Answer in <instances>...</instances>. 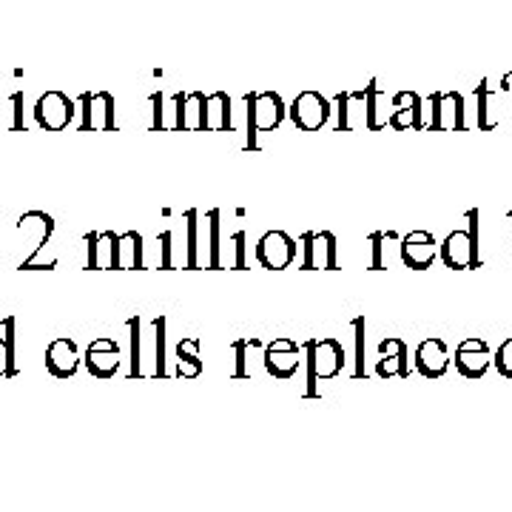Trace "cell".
Instances as JSON below:
<instances>
[{"instance_id": "30", "label": "cell", "mask_w": 512, "mask_h": 512, "mask_svg": "<svg viewBox=\"0 0 512 512\" xmlns=\"http://www.w3.org/2000/svg\"><path fill=\"white\" fill-rule=\"evenodd\" d=\"M245 348H248V342H237V376H245V367H242V362H245Z\"/></svg>"}, {"instance_id": "27", "label": "cell", "mask_w": 512, "mask_h": 512, "mask_svg": "<svg viewBox=\"0 0 512 512\" xmlns=\"http://www.w3.org/2000/svg\"><path fill=\"white\" fill-rule=\"evenodd\" d=\"M382 239L384 234H373V271L382 268Z\"/></svg>"}, {"instance_id": "5", "label": "cell", "mask_w": 512, "mask_h": 512, "mask_svg": "<svg viewBox=\"0 0 512 512\" xmlns=\"http://www.w3.org/2000/svg\"><path fill=\"white\" fill-rule=\"evenodd\" d=\"M330 117V103L328 97H322L319 92H302L296 94L291 106V120L296 123V128L302 131H316L328 123Z\"/></svg>"}, {"instance_id": "19", "label": "cell", "mask_w": 512, "mask_h": 512, "mask_svg": "<svg viewBox=\"0 0 512 512\" xmlns=\"http://www.w3.org/2000/svg\"><path fill=\"white\" fill-rule=\"evenodd\" d=\"M197 350H200V342L197 339H185V342H180L177 345V356H180V365H191V379L194 376H200L202 370V362L200 356H197Z\"/></svg>"}, {"instance_id": "15", "label": "cell", "mask_w": 512, "mask_h": 512, "mask_svg": "<svg viewBox=\"0 0 512 512\" xmlns=\"http://www.w3.org/2000/svg\"><path fill=\"white\" fill-rule=\"evenodd\" d=\"M379 353H382V359H379V365H376V373L379 376H407L410 373V367H407V345H404L402 339H396V336H387L382 345H379Z\"/></svg>"}, {"instance_id": "22", "label": "cell", "mask_w": 512, "mask_h": 512, "mask_svg": "<svg viewBox=\"0 0 512 512\" xmlns=\"http://www.w3.org/2000/svg\"><path fill=\"white\" fill-rule=\"evenodd\" d=\"M220 214L217 211H211V268H217L220 265Z\"/></svg>"}, {"instance_id": "3", "label": "cell", "mask_w": 512, "mask_h": 512, "mask_svg": "<svg viewBox=\"0 0 512 512\" xmlns=\"http://www.w3.org/2000/svg\"><path fill=\"white\" fill-rule=\"evenodd\" d=\"M296 239L288 237L285 231H268L265 237L256 242V259L268 271H285L296 259Z\"/></svg>"}, {"instance_id": "25", "label": "cell", "mask_w": 512, "mask_h": 512, "mask_svg": "<svg viewBox=\"0 0 512 512\" xmlns=\"http://www.w3.org/2000/svg\"><path fill=\"white\" fill-rule=\"evenodd\" d=\"M154 328H157V376H165V339H163V328H165V319L160 316L157 322H154Z\"/></svg>"}, {"instance_id": "7", "label": "cell", "mask_w": 512, "mask_h": 512, "mask_svg": "<svg viewBox=\"0 0 512 512\" xmlns=\"http://www.w3.org/2000/svg\"><path fill=\"white\" fill-rule=\"evenodd\" d=\"M83 103V123L80 131H114V97L109 92H86Z\"/></svg>"}, {"instance_id": "12", "label": "cell", "mask_w": 512, "mask_h": 512, "mask_svg": "<svg viewBox=\"0 0 512 512\" xmlns=\"http://www.w3.org/2000/svg\"><path fill=\"white\" fill-rule=\"evenodd\" d=\"M456 367L458 373L467 376V379H481L487 373V367H490V348H487V342L476 339V336L464 339L456 348Z\"/></svg>"}, {"instance_id": "20", "label": "cell", "mask_w": 512, "mask_h": 512, "mask_svg": "<svg viewBox=\"0 0 512 512\" xmlns=\"http://www.w3.org/2000/svg\"><path fill=\"white\" fill-rule=\"evenodd\" d=\"M131 328V379L140 376V319H128Z\"/></svg>"}, {"instance_id": "8", "label": "cell", "mask_w": 512, "mask_h": 512, "mask_svg": "<svg viewBox=\"0 0 512 512\" xmlns=\"http://www.w3.org/2000/svg\"><path fill=\"white\" fill-rule=\"evenodd\" d=\"M299 345L293 339H274L268 348H265V370L279 379V382H288L296 376L299 370Z\"/></svg>"}, {"instance_id": "16", "label": "cell", "mask_w": 512, "mask_h": 512, "mask_svg": "<svg viewBox=\"0 0 512 512\" xmlns=\"http://www.w3.org/2000/svg\"><path fill=\"white\" fill-rule=\"evenodd\" d=\"M18 376V362H15V316L3 319V336H0V379Z\"/></svg>"}, {"instance_id": "13", "label": "cell", "mask_w": 512, "mask_h": 512, "mask_svg": "<svg viewBox=\"0 0 512 512\" xmlns=\"http://www.w3.org/2000/svg\"><path fill=\"white\" fill-rule=\"evenodd\" d=\"M447 367H450V356L444 339H424L416 348V370L424 379H441Z\"/></svg>"}, {"instance_id": "23", "label": "cell", "mask_w": 512, "mask_h": 512, "mask_svg": "<svg viewBox=\"0 0 512 512\" xmlns=\"http://www.w3.org/2000/svg\"><path fill=\"white\" fill-rule=\"evenodd\" d=\"M194 220H197V211H188V268H194L197 265V225H194Z\"/></svg>"}, {"instance_id": "9", "label": "cell", "mask_w": 512, "mask_h": 512, "mask_svg": "<svg viewBox=\"0 0 512 512\" xmlns=\"http://www.w3.org/2000/svg\"><path fill=\"white\" fill-rule=\"evenodd\" d=\"M46 370L55 379H72L74 373L80 370V350L77 342L69 336H57L46 345Z\"/></svg>"}, {"instance_id": "11", "label": "cell", "mask_w": 512, "mask_h": 512, "mask_svg": "<svg viewBox=\"0 0 512 512\" xmlns=\"http://www.w3.org/2000/svg\"><path fill=\"white\" fill-rule=\"evenodd\" d=\"M86 367L94 379H111L120 370V345L109 336L94 339L86 348Z\"/></svg>"}, {"instance_id": "17", "label": "cell", "mask_w": 512, "mask_h": 512, "mask_svg": "<svg viewBox=\"0 0 512 512\" xmlns=\"http://www.w3.org/2000/svg\"><path fill=\"white\" fill-rule=\"evenodd\" d=\"M208 128L231 131V100L225 92L208 97Z\"/></svg>"}, {"instance_id": "21", "label": "cell", "mask_w": 512, "mask_h": 512, "mask_svg": "<svg viewBox=\"0 0 512 512\" xmlns=\"http://www.w3.org/2000/svg\"><path fill=\"white\" fill-rule=\"evenodd\" d=\"M495 367H498V373L504 376V379H512V339H507L498 353H495Z\"/></svg>"}, {"instance_id": "18", "label": "cell", "mask_w": 512, "mask_h": 512, "mask_svg": "<svg viewBox=\"0 0 512 512\" xmlns=\"http://www.w3.org/2000/svg\"><path fill=\"white\" fill-rule=\"evenodd\" d=\"M390 126L396 128V131H402V128L413 126V128H421V97L413 92L410 97V109H396V114L387 120Z\"/></svg>"}, {"instance_id": "24", "label": "cell", "mask_w": 512, "mask_h": 512, "mask_svg": "<svg viewBox=\"0 0 512 512\" xmlns=\"http://www.w3.org/2000/svg\"><path fill=\"white\" fill-rule=\"evenodd\" d=\"M376 83L365 86V97H367V128H379V120H376Z\"/></svg>"}, {"instance_id": "29", "label": "cell", "mask_w": 512, "mask_h": 512, "mask_svg": "<svg viewBox=\"0 0 512 512\" xmlns=\"http://www.w3.org/2000/svg\"><path fill=\"white\" fill-rule=\"evenodd\" d=\"M12 103L18 106L15 109V131H23V94H12Z\"/></svg>"}, {"instance_id": "28", "label": "cell", "mask_w": 512, "mask_h": 512, "mask_svg": "<svg viewBox=\"0 0 512 512\" xmlns=\"http://www.w3.org/2000/svg\"><path fill=\"white\" fill-rule=\"evenodd\" d=\"M151 103H154V128H163V94H154Z\"/></svg>"}, {"instance_id": "2", "label": "cell", "mask_w": 512, "mask_h": 512, "mask_svg": "<svg viewBox=\"0 0 512 512\" xmlns=\"http://www.w3.org/2000/svg\"><path fill=\"white\" fill-rule=\"evenodd\" d=\"M308 362H311V373H308V393L316 396V382L319 379H333L342 373L345 367V348L336 339H311L308 345Z\"/></svg>"}, {"instance_id": "4", "label": "cell", "mask_w": 512, "mask_h": 512, "mask_svg": "<svg viewBox=\"0 0 512 512\" xmlns=\"http://www.w3.org/2000/svg\"><path fill=\"white\" fill-rule=\"evenodd\" d=\"M74 100L63 92H46L40 94L35 103V120L37 126L46 131H63L74 120Z\"/></svg>"}, {"instance_id": "14", "label": "cell", "mask_w": 512, "mask_h": 512, "mask_svg": "<svg viewBox=\"0 0 512 512\" xmlns=\"http://www.w3.org/2000/svg\"><path fill=\"white\" fill-rule=\"evenodd\" d=\"M89 242V268H120V237L114 231L106 234H86Z\"/></svg>"}, {"instance_id": "6", "label": "cell", "mask_w": 512, "mask_h": 512, "mask_svg": "<svg viewBox=\"0 0 512 512\" xmlns=\"http://www.w3.org/2000/svg\"><path fill=\"white\" fill-rule=\"evenodd\" d=\"M245 103H248V126L256 131H274L285 120V106H282L279 94H248Z\"/></svg>"}, {"instance_id": "1", "label": "cell", "mask_w": 512, "mask_h": 512, "mask_svg": "<svg viewBox=\"0 0 512 512\" xmlns=\"http://www.w3.org/2000/svg\"><path fill=\"white\" fill-rule=\"evenodd\" d=\"M470 231H453L447 234L441 245V259L453 271H467V268H481L478 259V211H470Z\"/></svg>"}, {"instance_id": "26", "label": "cell", "mask_w": 512, "mask_h": 512, "mask_svg": "<svg viewBox=\"0 0 512 512\" xmlns=\"http://www.w3.org/2000/svg\"><path fill=\"white\" fill-rule=\"evenodd\" d=\"M365 330V319H356V333H359V367H356V379H362L365 376V348H362V333Z\"/></svg>"}, {"instance_id": "10", "label": "cell", "mask_w": 512, "mask_h": 512, "mask_svg": "<svg viewBox=\"0 0 512 512\" xmlns=\"http://www.w3.org/2000/svg\"><path fill=\"white\" fill-rule=\"evenodd\" d=\"M439 242L433 234H427V231H410L407 237L402 239V259L407 268H413V271H427L433 262H436V256H439V248H436Z\"/></svg>"}, {"instance_id": "31", "label": "cell", "mask_w": 512, "mask_h": 512, "mask_svg": "<svg viewBox=\"0 0 512 512\" xmlns=\"http://www.w3.org/2000/svg\"><path fill=\"white\" fill-rule=\"evenodd\" d=\"M510 217H512V214H510Z\"/></svg>"}]
</instances>
